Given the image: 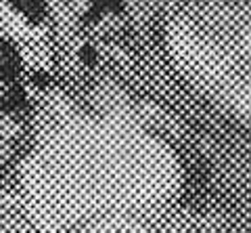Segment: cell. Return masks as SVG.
<instances>
[{
	"instance_id": "4",
	"label": "cell",
	"mask_w": 251,
	"mask_h": 233,
	"mask_svg": "<svg viewBox=\"0 0 251 233\" xmlns=\"http://www.w3.org/2000/svg\"><path fill=\"white\" fill-rule=\"evenodd\" d=\"M25 103H27V97L19 84H11L4 92H0V112H4V114L23 110Z\"/></svg>"
},
{
	"instance_id": "1",
	"label": "cell",
	"mask_w": 251,
	"mask_h": 233,
	"mask_svg": "<svg viewBox=\"0 0 251 233\" xmlns=\"http://www.w3.org/2000/svg\"><path fill=\"white\" fill-rule=\"evenodd\" d=\"M19 69H21V57L17 49H15V44L0 38V80L6 84L15 82V78L19 76Z\"/></svg>"
},
{
	"instance_id": "3",
	"label": "cell",
	"mask_w": 251,
	"mask_h": 233,
	"mask_svg": "<svg viewBox=\"0 0 251 233\" xmlns=\"http://www.w3.org/2000/svg\"><path fill=\"white\" fill-rule=\"evenodd\" d=\"M9 4L29 23H40L46 17V0H9Z\"/></svg>"
},
{
	"instance_id": "5",
	"label": "cell",
	"mask_w": 251,
	"mask_h": 233,
	"mask_svg": "<svg viewBox=\"0 0 251 233\" xmlns=\"http://www.w3.org/2000/svg\"><path fill=\"white\" fill-rule=\"evenodd\" d=\"M80 59L86 67H94L97 65V51H94L90 44H84L80 49Z\"/></svg>"
},
{
	"instance_id": "2",
	"label": "cell",
	"mask_w": 251,
	"mask_h": 233,
	"mask_svg": "<svg viewBox=\"0 0 251 233\" xmlns=\"http://www.w3.org/2000/svg\"><path fill=\"white\" fill-rule=\"evenodd\" d=\"M88 11L84 13V23H97L105 17L107 13H122L124 0H88Z\"/></svg>"
}]
</instances>
